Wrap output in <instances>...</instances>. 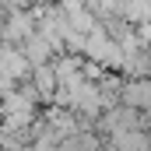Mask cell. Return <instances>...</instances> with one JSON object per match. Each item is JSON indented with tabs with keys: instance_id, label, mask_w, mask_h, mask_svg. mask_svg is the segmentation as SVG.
Instances as JSON below:
<instances>
[{
	"instance_id": "6da1fadb",
	"label": "cell",
	"mask_w": 151,
	"mask_h": 151,
	"mask_svg": "<svg viewBox=\"0 0 151 151\" xmlns=\"http://www.w3.org/2000/svg\"><path fill=\"white\" fill-rule=\"evenodd\" d=\"M70 21H74V28L77 32H91V14H84V11H70Z\"/></svg>"
}]
</instances>
